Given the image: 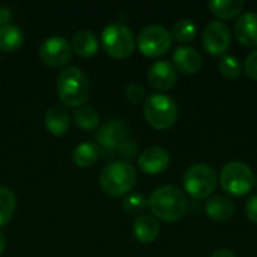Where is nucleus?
Here are the masks:
<instances>
[{"label":"nucleus","mask_w":257,"mask_h":257,"mask_svg":"<svg viewBox=\"0 0 257 257\" xmlns=\"http://www.w3.org/2000/svg\"><path fill=\"white\" fill-rule=\"evenodd\" d=\"M148 203L152 215L166 223H176L182 220L188 209L185 193L175 185H163L157 188Z\"/></svg>","instance_id":"f257e3e1"},{"label":"nucleus","mask_w":257,"mask_h":257,"mask_svg":"<svg viewBox=\"0 0 257 257\" xmlns=\"http://www.w3.org/2000/svg\"><path fill=\"white\" fill-rule=\"evenodd\" d=\"M90 83L87 75L77 66L63 69L57 77V95L65 107H81L89 98Z\"/></svg>","instance_id":"f03ea898"},{"label":"nucleus","mask_w":257,"mask_h":257,"mask_svg":"<svg viewBox=\"0 0 257 257\" xmlns=\"http://www.w3.org/2000/svg\"><path fill=\"white\" fill-rule=\"evenodd\" d=\"M137 172L134 166L128 161L119 160L107 164L99 175L101 188L113 197H120L130 194V191L136 187Z\"/></svg>","instance_id":"7ed1b4c3"},{"label":"nucleus","mask_w":257,"mask_h":257,"mask_svg":"<svg viewBox=\"0 0 257 257\" xmlns=\"http://www.w3.org/2000/svg\"><path fill=\"white\" fill-rule=\"evenodd\" d=\"M143 114L148 123L155 130H169L176 123L179 108L172 96L166 93H152L145 99Z\"/></svg>","instance_id":"20e7f679"},{"label":"nucleus","mask_w":257,"mask_h":257,"mask_svg":"<svg viewBox=\"0 0 257 257\" xmlns=\"http://www.w3.org/2000/svg\"><path fill=\"white\" fill-rule=\"evenodd\" d=\"M217 184L218 176L214 167L205 163L190 166L182 176V185L185 193L196 200H205L212 197Z\"/></svg>","instance_id":"39448f33"},{"label":"nucleus","mask_w":257,"mask_h":257,"mask_svg":"<svg viewBox=\"0 0 257 257\" xmlns=\"http://www.w3.org/2000/svg\"><path fill=\"white\" fill-rule=\"evenodd\" d=\"M256 176L251 170V167L242 161H230L227 163L218 178L220 187L224 193L242 197L251 193L254 188Z\"/></svg>","instance_id":"423d86ee"},{"label":"nucleus","mask_w":257,"mask_h":257,"mask_svg":"<svg viewBox=\"0 0 257 257\" xmlns=\"http://www.w3.org/2000/svg\"><path fill=\"white\" fill-rule=\"evenodd\" d=\"M102 45L108 56L114 59H126L134 53L136 38L130 27L122 23H110L104 27Z\"/></svg>","instance_id":"0eeeda50"},{"label":"nucleus","mask_w":257,"mask_h":257,"mask_svg":"<svg viewBox=\"0 0 257 257\" xmlns=\"http://www.w3.org/2000/svg\"><path fill=\"white\" fill-rule=\"evenodd\" d=\"M170 32L160 24H149L143 27L137 36V45L142 54L148 57H160L172 47Z\"/></svg>","instance_id":"6e6552de"},{"label":"nucleus","mask_w":257,"mask_h":257,"mask_svg":"<svg viewBox=\"0 0 257 257\" xmlns=\"http://www.w3.org/2000/svg\"><path fill=\"white\" fill-rule=\"evenodd\" d=\"M131 128L126 122L113 119L105 122L96 133V142L104 158H113L125 140L130 139Z\"/></svg>","instance_id":"1a4fd4ad"},{"label":"nucleus","mask_w":257,"mask_h":257,"mask_svg":"<svg viewBox=\"0 0 257 257\" xmlns=\"http://www.w3.org/2000/svg\"><path fill=\"white\" fill-rule=\"evenodd\" d=\"M232 44V32L223 21H211L202 33V45L212 56H223Z\"/></svg>","instance_id":"9d476101"},{"label":"nucleus","mask_w":257,"mask_h":257,"mask_svg":"<svg viewBox=\"0 0 257 257\" xmlns=\"http://www.w3.org/2000/svg\"><path fill=\"white\" fill-rule=\"evenodd\" d=\"M72 54L71 44L59 35L48 36L39 45V57L48 66H63L69 62Z\"/></svg>","instance_id":"9b49d317"},{"label":"nucleus","mask_w":257,"mask_h":257,"mask_svg":"<svg viewBox=\"0 0 257 257\" xmlns=\"http://www.w3.org/2000/svg\"><path fill=\"white\" fill-rule=\"evenodd\" d=\"M176 68L169 60H157L148 69V83L160 92L170 90L176 84Z\"/></svg>","instance_id":"f8f14e48"},{"label":"nucleus","mask_w":257,"mask_h":257,"mask_svg":"<svg viewBox=\"0 0 257 257\" xmlns=\"http://www.w3.org/2000/svg\"><path fill=\"white\" fill-rule=\"evenodd\" d=\"M170 164L169 152L161 146H149L139 155V167L148 175L163 173Z\"/></svg>","instance_id":"ddd939ff"},{"label":"nucleus","mask_w":257,"mask_h":257,"mask_svg":"<svg viewBox=\"0 0 257 257\" xmlns=\"http://www.w3.org/2000/svg\"><path fill=\"white\" fill-rule=\"evenodd\" d=\"M173 60V66L176 68V71L187 74V75H194L200 71L202 68V54L193 48V47H187V45H181L173 51L172 56Z\"/></svg>","instance_id":"4468645a"},{"label":"nucleus","mask_w":257,"mask_h":257,"mask_svg":"<svg viewBox=\"0 0 257 257\" xmlns=\"http://www.w3.org/2000/svg\"><path fill=\"white\" fill-rule=\"evenodd\" d=\"M235 38L239 44L245 47H257V14L245 12L238 17L233 27Z\"/></svg>","instance_id":"2eb2a0df"},{"label":"nucleus","mask_w":257,"mask_h":257,"mask_svg":"<svg viewBox=\"0 0 257 257\" xmlns=\"http://www.w3.org/2000/svg\"><path fill=\"white\" fill-rule=\"evenodd\" d=\"M160 221L154 215L143 214L136 218L133 224V232L134 236L139 242L142 244H152L158 239L160 236Z\"/></svg>","instance_id":"dca6fc26"},{"label":"nucleus","mask_w":257,"mask_h":257,"mask_svg":"<svg viewBox=\"0 0 257 257\" xmlns=\"http://www.w3.org/2000/svg\"><path fill=\"white\" fill-rule=\"evenodd\" d=\"M205 212L214 221H229L235 214V203L227 196L217 194L209 197V200L205 205Z\"/></svg>","instance_id":"f3484780"},{"label":"nucleus","mask_w":257,"mask_h":257,"mask_svg":"<svg viewBox=\"0 0 257 257\" xmlns=\"http://www.w3.org/2000/svg\"><path fill=\"white\" fill-rule=\"evenodd\" d=\"M71 126V116L65 105H51L45 113V128L53 136H63Z\"/></svg>","instance_id":"a211bd4d"},{"label":"nucleus","mask_w":257,"mask_h":257,"mask_svg":"<svg viewBox=\"0 0 257 257\" xmlns=\"http://www.w3.org/2000/svg\"><path fill=\"white\" fill-rule=\"evenodd\" d=\"M72 50L83 56V57H90L93 54H96L98 51V39L96 35L90 30H78L74 36H72V44H71Z\"/></svg>","instance_id":"6ab92c4d"},{"label":"nucleus","mask_w":257,"mask_h":257,"mask_svg":"<svg viewBox=\"0 0 257 257\" xmlns=\"http://www.w3.org/2000/svg\"><path fill=\"white\" fill-rule=\"evenodd\" d=\"M211 12L220 20H233L245 8L244 0H212L208 3Z\"/></svg>","instance_id":"aec40b11"},{"label":"nucleus","mask_w":257,"mask_h":257,"mask_svg":"<svg viewBox=\"0 0 257 257\" xmlns=\"http://www.w3.org/2000/svg\"><path fill=\"white\" fill-rule=\"evenodd\" d=\"M101 157V149L92 142H83L72 151V160L78 167H90Z\"/></svg>","instance_id":"412c9836"},{"label":"nucleus","mask_w":257,"mask_h":257,"mask_svg":"<svg viewBox=\"0 0 257 257\" xmlns=\"http://www.w3.org/2000/svg\"><path fill=\"white\" fill-rule=\"evenodd\" d=\"M24 44V33L15 24H3L0 26V50L3 51H15Z\"/></svg>","instance_id":"4be33fe9"},{"label":"nucleus","mask_w":257,"mask_h":257,"mask_svg":"<svg viewBox=\"0 0 257 257\" xmlns=\"http://www.w3.org/2000/svg\"><path fill=\"white\" fill-rule=\"evenodd\" d=\"M172 39L181 42V44H187V42H191L196 39V35H197V26L193 20H188V18H182V20H178L173 27H172Z\"/></svg>","instance_id":"5701e85b"},{"label":"nucleus","mask_w":257,"mask_h":257,"mask_svg":"<svg viewBox=\"0 0 257 257\" xmlns=\"http://www.w3.org/2000/svg\"><path fill=\"white\" fill-rule=\"evenodd\" d=\"M17 206L15 194L11 188L0 185V226H5L14 215Z\"/></svg>","instance_id":"b1692460"},{"label":"nucleus","mask_w":257,"mask_h":257,"mask_svg":"<svg viewBox=\"0 0 257 257\" xmlns=\"http://www.w3.org/2000/svg\"><path fill=\"white\" fill-rule=\"evenodd\" d=\"M74 120L80 128L92 131V130H96V126L99 125V114L96 113V110L93 107L81 105L75 110Z\"/></svg>","instance_id":"393cba45"},{"label":"nucleus","mask_w":257,"mask_h":257,"mask_svg":"<svg viewBox=\"0 0 257 257\" xmlns=\"http://www.w3.org/2000/svg\"><path fill=\"white\" fill-rule=\"evenodd\" d=\"M218 69H220V74L227 78V80H236L241 72H242V65L241 62L238 60L236 56H232V54H226L221 57L220 63H218Z\"/></svg>","instance_id":"a878e982"},{"label":"nucleus","mask_w":257,"mask_h":257,"mask_svg":"<svg viewBox=\"0 0 257 257\" xmlns=\"http://www.w3.org/2000/svg\"><path fill=\"white\" fill-rule=\"evenodd\" d=\"M148 206H149L148 200L139 193L126 194V197L123 199V209H125V212H128L131 215L142 214Z\"/></svg>","instance_id":"bb28decb"},{"label":"nucleus","mask_w":257,"mask_h":257,"mask_svg":"<svg viewBox=\"0 0 257 257\" xmlns=\"http://www.w3.org/2000/svg\"><path fill=\"white\" fill-rule=\"evenodd\" d=\"M125 96L128 101L134 102V104H139V102H143L146 99V90L142 84L139 83H131L125 87Z\"/></svg>","instance_id":"cd10ccee"},{"label":"nucleus","mask_w":257,"mask_h":257,"mask_svg":"<svg viewBox=\"0 0 257 257\" xmlns=\"http://www.w3.org/2000/svg\"><path fill=\"white\" fill-rule=\"evenodd\" d=\"M242 71H244V74H245L248 78L257 81V50L251 51V53L245 57L244 65H242Z\"/></svg>","instance_id":"c85d7f7f"},{"label":"nucleus","mask_w":257,"mask_h":257,"mask_svg":"<svg viewBox=\"0 0 257 257\" xmlns=\"http://www.w3.org/2000/svg\"><path fill=\"white\" fill-rule=\"evenodd\" d=\"M117 154L123 158V161H128L130 163V160H133L137 155V142L130 137L128 140H125L122 143V146L119 148Z\"/></svg>","instance_id":"c756f323"},{"label":"nucleus","mask_w":257,"mask_h":257,"mask_svg":"<svg viewBox=\"0 0 257 257\" xmlns=\"http://www.w3.org/2000/svg\"><path fill=\"white\" fill-rule=\"evenodd\" d=\"M245 215L248 218V221H251L253 224H257V194L251 196L247 200L245 205Z\"/></svg>","instance_id":"7c9ffc66"},{"label":"nucleus","mask_w":257,"mask_h":257,"mask_svg":"<svg viewBox=\"0 0 257 257\" xmlns=\"http://www.w3.org/2000/svg\"><path fill=\"white\" fill-rule=\"evenodd\" d=\"M211 257H236V254L232 250H229V248H220L215 253H212Z\"/></svg>","instance_id":"2f4dec72"},{"label":"nucleus","mask_w":257,"mask_h":257,"mask_svg":"<svg viewBox=\"0 0 257 257\" xmlns=\"http://www.w3.org/2000/svg\"><path fill=\"white\" fill-rule=\"evenodd\" d=\"M9 18H11V12L8 9H5L3 6H0V24L2 26L3 24H8Z\"/></svg>","instance_id":"473e14b6"},{"label":"nucleus","mask_w":257,"mask_h":257,"mask_svg":"<svg viewBox=\"0 0 257 257\" xmlns=\"http://www.w3.org/2000/svg\"><path fill=\"white\" fill-rule=\"evenodd\" d=\"M5 247H6V238H5V235L0 232V254L3 253Z\"/></svg>","instance_id":"72a5a7b5"},{"label":"nucleus","mask_w":257,"mask_h":257,"mask_svg":"<svg viewBox=\"0 0 257 257\" xmlns=\"http://www.w3.org/2000/svg\"><path fill=\"white\" fill-rule=\"evenodd\" d=\"M254 187H257V176H256V181H254Z\"/></svg>","instance_id":"f704fd0d"}]
</instances>
